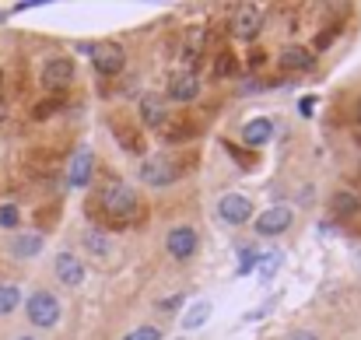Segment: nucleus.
<instances>
[{"instance_id":"f257e3e1","label":"nucleus","mask_w":361,"mask_h":340,"mask_svg":"<svg viewBox=\"0 0 361 340\" xmlns=\"http://www.w3.org/2000/svg\"><path fill=\"white\" fill-rule=\"evenodd\" d=\"M28 320H32V327H39V330H53V327L60 323V302H56L49 291H35V295L28 298Z\"/></svg>"},{"instance_id":"f03ea898","label":"nucleus","mask_w":361,"mask_h":340,"mask_svg":"<svg viewBox=\"0 0 361 340\" xmlns=\"http://www.w3.org/2000/svg\"><path fill=\"white\" fill-rule=\"evenodd\" d=\"M176 176H179V169L172 165V158H144V165H140V179L147 183V186H172L176 183Z\"/></svg>"},{"instance_id":"7ed1b4c3","label":"nucleus","mask_w":361,"mask_h":340,"mask_svg":"<svg viewBox=\"0 0 361 340\" xmlns=\"http://www.w3.org/2000/svg\"><path fill=\"white\" fill-rule=\"evenodd\" d=\"M92 60H95V71L99 74H120L123 63H126V56H123V49L116 42H106V46H92Z\"/></svg>"},{"instance_id":"20e7f679","label":"nucleus","mask_w":361,"mask_h":340,"mask_svg":"<svg viewBox=\"0 0 361 340\" xmlns=\"http://www.w3.org/2000/svg\"><path fill=\"white\" fill-rule=\"evenodd\" d=\"M102 200H106V211H109L113 218H130V214L137 211V197H133L130 186H109Z\"/></svg>"},{"instance_id":"39448f33","label":"nucleus","mask_w":361,"mask_h":340,"mask_svg":"<svg viewBox=\"0 0 361 340\" xmlns=\"http://www.w3.org/2000/svg\"><path fill=\"white\" fill-rule=\"evenodd\" d=\"M74 74H78V71H74V63L60 56V60H49V63H46L42 81H46V88H49V92H60V88H71V85H74Z\"/></svg>"},{"instance_id":"423d86ee","label":"nucleus","mask_w":361,"mask_h":340,"mask_svg":"<svg viewBox=\"0 0 361 340\" xmlns=\"http://www.w3.org/2000/svg\"><path fill=\"white\" fill-rule=\"evenodd\" d=\"M165 245H169V253L176 256V260H190L193 253H197V231L190 225H179L169 231V238H165Z\"/></svg>"},{"instance_id":"0eeeda50","label":"nucleus","mask_w":361,"mask_h":340,"mask_svg":"<svg viewBox=\"0 0 361 340\" xmlns=\"http://www.w3.org/2000/svg\"><path fill=\"white\" fill-rule=\"evenodd\" d=\"M288 228H291V211L288 207H270V211H263L256 218V231L259 235H281Z\"/></svg>"},{"instance_id":"6e6552de","label":"nucleus","mask_w":361,"mask_h":340,"mask_svg":"<svg viewBox=\"0 0 361 340\" xmlns=\"http://www.w3.org/2000/svg\"><path fill=\"white\" fill-rule=\"evenodd\" d=\"M259 28H263V18H259V11L256 7H242L239 14L232 18V32H235V39H256L259 35Z\"/></svg>"},{"instance_id":"1a4fd4ad","label":"nucleus","mask_w":361,"mask_h":340,"mask_svg":"<svg viewBox=\"0 0 361 340\" xmlns=\"http://www.w3.org/2000/svg\"><path fill=\"white\" fill-rule=\"evenodd\" d=\"M218 214H221V221H228V225H242L249 214H252V204L245 200V197H225L221 204H218Z\"/></svg>"},{"instance_id":"9d476101","label":"nucleus","mask_w":361,"mask_h":340,"mask_svg":"<svg viewBox=\"0 0 361 340\" xmlns=\"http://www.w3.org/2000/svg\"><path fill=\"white\" fill-rule=\"evenodd\" d=\"M56 277H60L67 288H78V284L85 281V267H81V260L71 256V253H60V256H56Z\"/></svg>"},{"instance_id":"9b49d317","label":"nucleus","mask_w":361,"mask_h":340,"mask_svg":"<svg viewBox=\"0 0 361 340\" xmlns=\"http://www.w3.org/2000/svg\"><path fill=\"white\" fill-rule=\"evenodd\" d=\"M169 92H172V99L176 102H193L197 99V92H200V81H197V74H176L172 78V85H169Z\"/></svg>"},{"instance_id":"f8f14e48","label":"nucleus","mask_w":361,"mask_h":340,"mask_svg":"<svg viewBox=\"0 0 361 340\" xmlns=\"http://www.w3.org/2000/svg\"><path fill=\"white\" fill-rule=\"evenodd\" d=\"M270 137H274V123H270V119H263V116H259V119H249V123L242 126V140H245V144H252V147L267 144Z\"/></svg>"},{"instance_id":"ddd939ff","label":"nucleus","mask_w":361,"mask_h":340,"mask_svg":"<svg viewBox=\"0 0 361 340\" xmlns=\"http://www.w3.org/2000/svg\"><path fill=\"white\" fill-rule=\"evenodd\" d=\"M140 116H144V123H147L151 130H158V126L165 123V106H161V99H158V95H144V99H140Z\"/></svg>"},{"instance_id":"4468645a","label":"nucleus","mask_w":361,"mask_h":340,"mask_svg":"<svg viewBox=\"0 0 361 340\" xmlns=\"http://www.w3.org/2000/svg\"><path fill=\"white\" fill-rule=\"evenodd\" d=\"M277 63H281V71H305V67H312V56L302 46H288Z\"/></svg>"},{"instance_id":"2eb2a0df","label":"nucleus","mask_w":361,"mask_h":340,"mask_svg":"<svg viewBox=\"0 0 361 340\" xmlns=\"http://www.w3.org/2000/svg\"><path fill=\"white\" fill-rule=\"evenodd\" d=\"M71 186H88V179H92V154L88 151H78V158L71 162Z\"/></svg>"},{"instance_id":"dca6fc26","label":"nucleus","mask_w":361,"mask_h":340,"mask_svg":"<svg viewBox=\"0 0 361 340\" xmlns=\"http://www.w3.org/2000/svg\"><path fill=\"white\" fill-rule=\"evenodd\" d=\"M330 207H334V214H358V207H361V200L355 197V193H334L330 197Z\"/></svg>"},{"instance_id":"f3484780","label":"nucleus","mask_w":361,"mask_h":340,"mask_svg":"<svg viewBox=\"0 0 361 340\" xmlns=\"http://www.w3.org/2000/svg\"><path fill=\"white\" fill-rule=\"evenodd\" d=\"M42 249V238L39 235H18L14 242H11V253L14 256H35Z\"/></svg>"},{"instance_id":"a211bd4d","label":"nucleus","mask_w":361,"mask_h":340,"mask_svg":"<svg viewBox=\"0 0 361 340\" xmlns=\"http://www.w3.org/2000/svg\"><path fill=\"white\" fill-rule=\"evenodd\" d=\"M207 316H211V302H197V305H190V312L183 316V327H186V330H197V327L207 323Z\"/></svg>"},{"instance_id":"6ab92c4d","label":"nucleus","mask_w":361,"mask_h":340,"mask_svg":"<svg viewBox=\"0 0 361 340\" xmlns=\"http://www.w3.org/2000/svg\"><path fill=\"white\" fill-rule=\"evenodd\" d=\"M18 302H21V291H18L14 284H0V316L14 312V309H18Z\"/></svg>"},{"instance_id":"aec40b11","label":"nucleus","mask_w":361,"mask_h":340,"mask_svg":"<svg viewBox=\"0 0 361 340\" xmlns=\"http://www.w3.org/2000/svg\"><path fill=\"white\" fill-rule=\"evenodd\" d=\"M85 245H88L95 256H102V253L109 249V242H106V235H102V231H85Z\"/></svg>"},{"instance_id":"412c9836","label":"nucleus","mask_w":361,"mask_h":340,"mask_svg":"<svg viewBox=\"0 0 361 340\" xmlns=\"http://www.w3.org/2000/svg\"><path fill=\"white\" fill-rule=\"evenodd\" d=\"M214 74H221V78H232V74H235V60H232L228 53H221V56L214 60Z\"/></svg>"},{"instance_id":"4be33fe9","label":"nucleus","mask_w":361,"mask_h":340,"mask_svg":"<svg viewBox=\"0 0 361 340\" xmlns=\"http://www.w3.org/2000/svg\"><path fill=\"white\" fill-rule=\"evenodd\" d=\"M18 221H21V218H18V207L4 204V207H0V228H14Z\"/></svg>"},{"instance_id":"5701e85b","label":"nucleus","mask_w":361,"mask_h":340,"mask_svg":"<svg viewBox=\"0 0 361 340\" xmlns=\"http://www.w3.org/2000/svg\"><path fill=\"white\" fill-rule=\"evenodd\" d=\"M161 337V330L158 327H137L130 337H123V340H158Z\"/></svg>"},{"instance_id":"b1692460","label":"nucleus","mask_w":361,"mask_h":340,"mask_svg":"<svg viewBox=\"0 0 361 340\" xmlns=\"http://www.w3.org/2000/svg\"><path fill=\"white\" fill-rule=\"evenodd\" d=\"M259 267H263V277H274L277 274V267H281V256L274 253V256H263L259 260Z\"/></svg>"},{"instance_id":"393cba45","label":"nucleus","mask_w":361,"mask_h":340,"mask_svg":"<svg viewBox=\"0 0 361 340\" xmlns=\"http://www.w3.org/2000/svg\"><path fill=\"white\" fill-rule=\"evenodd\" d=\"M252 267H256V253H252V249H242L239 253V274H249Z\"/></svg>"},{"instance_id":"a878e982","label":"nucleus","mask_w":361,"mask_h":340,"mask_svg":"<svg viewBox=\"0 0 361 340\" xmlns=\"http://www.w3.org/2000/svg\"><path fill=\"white\" fill-rule=\"evenodd\" d=\"M56 109H60V102H56V99H46L42 106H35V116H39V119H46V116L56 113Z\"/></svg>"},{"instance_id":"bb28decb","label":"nucleus","mask_w":361,"mask_h":340,"mask_svg":"<svg viewBox=\"0 0 361 340\" xmlns=\"http://www.w3.org/2000/svg\"><path fill=\"white\" fill-rule=\"evenodd\" d=\"M291 340H316V334H309V330H298V334H291Z\"/></svg>"},{"instance_id":"cd10ccee","label":"nucleus","mask_w":361,"mask_h":340,"mask_svg":"<svg viewBox=\"0 0 361 340\" xmlns=\"http://www.w3.org/2000/svg\"><path fill=\"white\" fill-rule=\"evenodd\" d=\"M358 123H361V102H358Z\"/></svg>"},{"instance_id":"c85d7f7f","label":"nucleus","mask_w":361,"mask_h":340,"mask_svg":"<svg viewBox=\"0 0 361 340\" xmlns=\"http://www.w3.org/2000/svg\"><path fill=\"white\" fill-rule=\"evenodd\" d=\"M358 277H361V260H358Z\"/></svg>"},{"instance_id":"c756f323","label":"nucleus","mask_w":361,"mask_h":340,"mask_svg":"<svg viewBox=\"0 0 361 340\" xmlns=\"http://www.w3.org/2000/svg\"><path fill=\"white\" fill-rule=\"evenodd\" d=\"M21 340H32V337H21Z\"/></svg>"},{"instance_id":"7c9ffc66","label":"nucleus","mask_w":361,"mask_h":340,"mask_svg":"<svg viewBox=\"0 0 361 340\" xmlns=\"http://www.w3.org/2000/svg\"><path fill=\"white\" fill-rule=\"evenodd\" d=\"M358 176H361V169H358Z\"/></svg>"},{"instance_id":"2f4dec72","label":"nucleus","mask_w":361,"mask_h":340,"mask_svg":"<svg viewBox=\"0 0 361 340\" xmlns=\"http://www.w3.org/2000/svg\"><path fill=\"white\" fill-rule=\"evenodd\" d=\"M0 81H4V78H0Z\"/></svg>"}]
</instances>
